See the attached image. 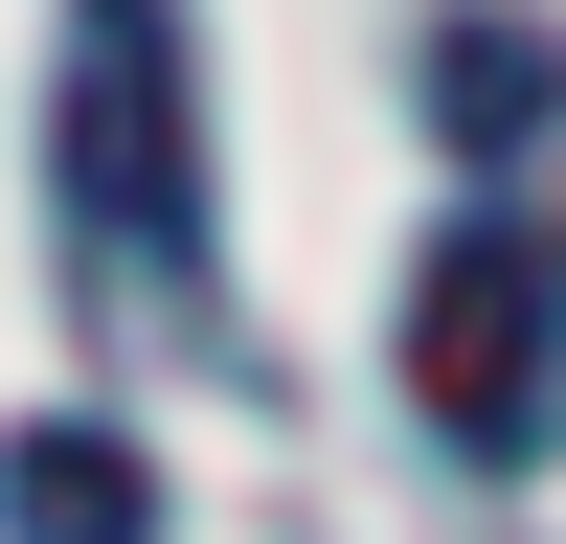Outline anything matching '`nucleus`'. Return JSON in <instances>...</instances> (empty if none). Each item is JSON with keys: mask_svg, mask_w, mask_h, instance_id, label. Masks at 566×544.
<instances>
[{"mask_svg": "<svg viewBox=\"0 0 566 544\" xmlns=\"http://www.w3.org/2000/svg\"><path fill=\"white\" fill-rule=\"evenodd\" d=\"M45 227L114 317L227 341V205H205V45L181 0H45Z\"/></svg>", "mask_w": 566, "mask_h": 544, "instance_id": "1", "label": "nucleus"}, {"mask_svg": "<svg viewBox=\"0 0 566 544\" xmlns=\"http://www.w3.org/2000/svg\"><path fill=\"white\" fill-rule=\"evenodd\" d=\"M408 408H431L476 477H522L566 431V250L522 205H453L431 250H408Z\"/></svg>", "mask_w": 566, "mask_h": 544, "instance_id": "2", "label": "nucleus"}, {"mask_svg": "<svg viewBox=\"0 0 566 544\" xmlns=\"http://www.w3.org/2000/svg\"><path fill=\"white\" fill-rule=\"evenodd\" d=\"M0 544H159V453L114 408H23L0 431Z\"/></svg>", "mask_w": 566, "mask_h": 544, "instance_id": "3", "label": "nucleus"}, {"mask_svg": "<svg viewBox=\"0 0 566 544\" xmlns=\"http://www.w3.org/2000/svg\"><path fill=\"white\" fill-rule=\"evenodd\" d=\"M431 114H453V159H522V136L566 114V45L522 23V0H453L431 23Z\"/></svg>", "mask_w": 566, "mask_h": 544, "instance_id": "4", "label": "nucleus"}]
</instances>
